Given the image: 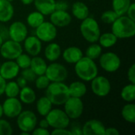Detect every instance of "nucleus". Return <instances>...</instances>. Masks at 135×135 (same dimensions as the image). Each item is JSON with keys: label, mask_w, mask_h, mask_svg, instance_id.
Listing matches in <instances>:
<instances>
[{"label": "nucleus", "mask_w": 135, "mask_h": 135, "mask_svg": "<svg viewBox=\"0 0 135 135\" xmlns=\"http://www.w3.org/2000/svg\"><path fill=\"white\" fill-rule=\"evenodd\" d=\"M99 64L104 71L114 73L120 68L121 59L116 53L108 51L100 55L99 57Z\"/></svg>", "instance_id": "7"}, {"label": "nucleus", "mask_w": 135, "mask_h": 135, "mask_svg": "<svg viewBox=\"0 0 135 135\" xmlns=\"http://www.w3.org/2000/svg\"><path fill=\"white\" fill-rule=\"evenodd\" d=\"M121 115L123 119L130 123H135V105L131 103H128L125 104L122 110H121Z\"/></svg>", "instance_id": "30"}, {"label": "nucleus", "mask_w": 135, "mask_h": 135, "mask_svg": "<svg viewBox=\"0 0 135 135\" xmlns=\"http://www.w3.org/2000/svg\"><path fill=\"white\" fill-rule=\"evenodd\" d=\"M44 21V15L37 10L29 13L26 18V22L28 25L32 28H37Z\"/></svg>", "instance_id": "29"}, {"label": "nucleus", "mask_w": 135, "mask_h": 135, "mask_svg": "<svg viewBox=\"0 0 135 135\" xmlns=\"http://www.w3.org/2000/svg\"><path fill=\"white\" fill-rule=\"evenodd\" d=\"M38 120L36 114L30 110L21 111L17 116V125L21 134H29L36 127Z\"/></svg>", "instance_id": "5"}, {"label": "nucleus", "mask_w": 135, "mask_h": 135, "mask_svg": "<svg viewBox=\"0 0 135 135\" xmlns=\"http://www.w3.org/2000/svg\"><path fill=\"white\" fill-rule=\"evenodd\" d=\"M23 52L21 43L12 40H6L2 42L0 47L1 56L7 60H15L16 58Z\"/></svg>", "instance_id": "11"}, {"label": "nucleus", "mask_w": 135, "mask_h": 135, "mask_svg": "<svg viewBox=\"0 0 135 135\" xmlns=\"http://www.w3.org/2000/svg\"><path fill=\"white\" fill-rule=\"evenodd\" d=\"M91 89L96 96L105 97L110 93L112 85L106 77L97 75L91 81Z\"/></svg>", "instance_id": "12"}, {"label": "nucleus", "mask_w": 135, "mask_h": 135, "mask_svg": "<svg viewBox=\"0 0 135 135\" xmlns=\"http://www.w3.org/2000/svg\"><path fill=\"white\" fill-rule=\"evenodd\" d=\"M61 55L62 56V59L66 62L69 64H75L84 56V53L78 47L71 46L66 47L62 52Z\"/></svg>", "instance_id": "19"}, {"label": "nucleus", "mask_w": 135, "mask_h": 135, "mask_svg": "<svg viewBox=\"0 0 135 135\" xmlns=\"http://www.w3.org/2000/svg\"><path fill=\"white\" fill-rule=\"evenodd\" d=\"M69 93L70 97L81 98L87 93V87L83 81H76L68 85Z\"/></svg>", "instance_id": "24"}, {"label": "nucleus", "mask_w": 135, "mask_h": 135, "mask_svg": "<svg viewBox=\"0 0 135 135\" xmlns=\"http://www.w3.org/2000/svg\"><path fill=\"white\" fill-rule=\"evenodd\" d=\"M20 68L15 60H7L1 63L0 68V75L6 80L9 81L13 80L17 77Z\"/></svg>", "instance_id": "15"}, {"label": "nucleus", "mask_w": 135, "mask_h": 135, "mask_svg": "<svg viewBox=\"0 0 135 135\" xmlns=\"http://www.w3.org/2000/svg\"><path fill=\"white\" fill-rule=\"evenodd\" d=\"M7 1H9V2H13V1H14V0H7Z\"/></svg>", "instance_id": "52"}, {"label": "nucleus", "mask_w": 135, "mask_h": 135, "mask_svg": "<svg viewBox=\"0 0 135 135\" xmlns=\"http://www.w3.org/2000/svg\"><path fill=\"white\" fill-rule=\"evenodd\" d=\"M24 49L30 56L39 55L42 50V42L36 36H28L23 41Z\"/></svg>", "instance_id": "18"}, {"label": "nucleus", "mask_w": 135, "mask_h": 135, "mask_svg": "<svg viewBox=\"0 0 135 135\" xmlns=\"http://www.w3.org/2000/svg\"><path fill=\"white\" fill-rule=\"evenodd\" d=\"M80 32L82 37L89 43H96L100 37V28L98 22L92 17H88L81 21L80 25Z\"/></svg>", "instance_id": "4"}, {"label": "nucleus", "mask_w": 135, "mask_h": 135, "mask_svg": "<svg viewBox=\"0 0 135 135\" xmlns=\"http://www.w3.org/2000/svg\"><path fill=\"white\" fill-rule=\"evenodd\" d=\"M118 17H119V15L113 9H111V10H106V11H104L101 14L100 19H101V21L104 23L108 24V25H112L115 21V19Z\"/></svg>", "instance_id": "36"}, {"label": "nucleus", "mask_w": 135, "mask_h": 135, "mask_svg": "<svg viewBox=\"0 0 135 135\" xmlns=\"http://www.w3.org/2000/svg\"><path fill=\"white\" fill-rule=\"evenodd\" d=\"M119 131L115 127H108L105 128L104 135H119Z\"/></svg>", "instance_id": "45"}, {"label": "nucleus", "mask_w": 135, "mask_h": 135, "mask_svg": "<svg viewBox=\"0 0 135 135\" xmlns=\"http://www.w3.org/2000/svg\"><path fill=\"white\" fill-rule=\"evenodd\" d=\"M90 1H93V0H90Z\"/></svg>", "instance_id": "55"}, {"label": "nucleus", "mask_w": 135, "mask_h": 135, "mask_svg": "<svg viewBox=\"0 0 135 135\" xmlns=\"http://www.w3.org/2000/svg\"><path fill=\"white\" fill-rule=\"evenodd\" d=\"M31 56L29 55H28L27 53H21L15 59V62H17V64L18 65L19 68L23 70V69H26L30 67V64H31Z\"/></svg>", "instance_id": "35"}, {"label": "nucleus", "mask_w": 135, "mask_h": 135, "mask_svg": "<svg viewBox=\"0 0 135 135\" xmlns=\"http://www.w3.org/2000/svg\"><path fill=\"white\" fill-rule=\"evenodd\" d=\"M69 8V4L66 1L59 0L55 1V10H67Z\"/></svg>", "instance_id": "42"}, {"label": "nucleus", "mask_w": 135, "mask_h": 135, "mask_svg": "<svg viewBox=\"0 0 135 135\" xmlns=\"http://www.w3.org/2000/svg\"><path fill=\"white\" fill-rule=\"evenodd\" d=\"M2 115H3V111H2V104H0V119L2 117Z\"/></svg>", "instance_id": "50"}, {"label": "nucleus", "mask_w": 135, "mask_h": 135, "mask_svg": "<svg viewBox=\"0 0 135 135\" xmlns=\"http://www.w3.org/2000/svg\"><path fill=\"white\" fill-rule=\"evenodd\" d=\"M49 16L50 21L57 28L66 27L72 21V17L67 10H55Z\"/></svg>", "instance_id": "17"}, {"label": "nucleus", "mask_w": 135, "mask_h": 135, "mask_svg": "<svg viewBox=\"0 0 135 135\" xmlns=\"http://www.w3.org/2000/svg\"><path fill=\"white\" fill-rule=\"evenodd\" d=\"M39 126H40V127L46 128V129H47V128L49 127L48 123H47V119H41V120L39 122Z\"/></svg>", "instance_id": "48"}, {"label": "nucleus", "mask_w": 135, "mask_h": 135, "mask_svg": "<svg viewBox=\"0 0 135 135\" xmlns=\"http://www.w3.org/2000/svg\"><path fill=\"white\" fill-rule=\"evenodd\" d=\"M0 68H1V62H0Z\"/></svg>", "instance_id": "54"}, {"label": "nucleus", "mask_w": 135, "mask_h": 135, "mask_svg": "<svg viewBox=\"0 0 135 135\" xmlns=\"http://www.w3.org/2000/svg\"><path fill=\"white\" fill-rule=\"evenodd\" d=\"M34 81H35V85H36V89H46L47 87L51 83L50 80L47 78V76L45 74L36 76Z\"/></svg>", "instance_id": "37"}, {"label": "nucleus", "mask_w": 135, "mask_h": 135, "mask_svg": "<svg viewBox=\"0 0 135 135\" xmlns=\"http://www.w3.org/2000/svg\"><path fill=\"white\" fill-rule=\"evenodd\" d=\"M20 89L21 88L15 81L9 80L6 83L4 94L6 96V97H18Z\"/></svg>", "instance_id": "34"}, {"label": "nucleus", "mask_w": 135, "mask_h": 135, "mask_svg": "<svg viewBox=\"0 0 135 135\" xmlns=\"http://www.w3.org/2000/svg\"><path fill=\"white\" fill-rule=\"evenodd\" d=\"M21 2L23 5L28 6V5H31L32 3H33L34 0H21Z\"/></svg>", "instance_id": "49"}, {"label": "nucleus", "mask_w": 135, "mask_h": 135, "mask_svg": "<svg viewBox=\"0 0 135 135\" xmlns=\"http://www.w3.org/2000/svg\"><path fill=\"white\" fill-rule=\"evenodd\" d=\"M127 16L129 17L131 19L135 21V4L134 2H131V4L130 5L127 13H126Z\"/></svg>", "instance_id": "44"}, {"label": "nucleus", "mask_w": 135, "mask_h": 135, "mask_svg": "<svg viewBox=\"0 0 135 135\" xmlns=\"http://www.w3.org/2000/svg\"><path fill=\"white\" fill-rule=\"evenodd\" d=\"M46 97L53 105H63L70 97L68 85L64 82H51L46 89Z\"/></svg>", "instance_id": "3"}, {"label": "nucleus", "mask_w": 135, "mask_h": 135, "mask_svg": "<svg viewBox=\"0 0 135 135\" xmlns=\"http://www.w3.org/2000/svg\"><path fill=\"white\" fill-rule=\"evenodd\" d=\"M99 44L104 47V48H109L113 47L115 44H116L118 41V38L111 32H104L103 34L100 35V37L98 39Z\"/></svg>", "instance_id": "28"}, {"label": "nucleus", "mask_w": 135, "mask_h": 135, "mask_svg": "<svg viewBox=\"0 0 135 135\" xmlns=\"http://www.w3.org/2000/svg\"><path fill=\"white\" fill-rule=\"evenodd\" d=\"M105 126L98 119H89L81 127L83 135H104Z\"/></svg>", "instance_id": "16"}, {"label": "nucleus", "mask_w": 135, "mask_h": 135, "mask_svg": "<svg viewBox=\"0 0 135 135\" xmlns=\"http://www.w3.org/2000/svg\"><path fill=\"white\" fill-rule=\"evenodd\" d=\"M2 106L3 115L9 119L17 118L22 111V103L17 97H7Z\"/></svg>", "instance_id": "13"}, {"label": "nucleus", "mask_w": 135, "mask_h": 135, "mask_svg": "<svg viewBox=\"0 0 135 135\" xmlns=\"http://www.w3.org/2000/svg\"><path fill=\"white\" fill-rule=\"evenodd\" d=\"M1 28H2V25H1V22H0V30H1Z\"/></svg>", "instance_id": "53"}, {"label": "nucleus", "mask_w": 135, "mask_h": 135, "mask_svg": "<svg viewBox=\"0 0 135 135\" xmlns=\"http://www.w3.org/2000/svg\"><path fill=\"white\" fill-rule=\"evenodd\" d=\"M14 14V8L11 2L0 0V22L6 23L9 21Z\"/></svg>", "instance_id": "20"}, {"label": "nucleus", "mask_w": 135, "mask_h": 135, "mask_svg": "<svg viewBox=\"0 0 135 135\" xmlns=\"http://www.w3.org/2000/svg\"><path fill=\"white\" fill-rule=\"evenodd\" d=\"M72 15L78 20L82 21L89 16V9L86 4L82 2H75L71 8Z\"/></svg>", "instance_id": "23"}, {"label": "nucleus", "mask_w": 135, "mask_h": 135, "mask_svg": "<svg viewBox=\"0 0 135 135\" xmlns=\"http://www.w3.org/2000/svg\"><path fill=\"white\" fill-rule=\"evenodd\" d=\"M16 82L17 83V85H19V87H20L21 89L23 88V87H25V86H26V85H27V83H28V81H27L22 76L18 77V78H17V80H16Z\"/></svg>", "instance_id": "46"}, {"label": "nucleus", "mask_w": 135, "mask_h": 135, "mask_svg": "<svg viewBox=\"0 0 135 135\" xmlns=\"http://www.w3.org/2000/svg\"><path fill=\"white\" fill-rule=\"evenodd\" d=\"M51 134L54 135H72L70 130L67 128H57L53 129V131L51 132Z\"/></svg>", "instance_id": "41"}, {"label": "nucleus", "mask_w": 135, "mask_h": 135, "mask_svg": "<svg viewBox=\"0 0 135 135\" xmlns=\"http://www.w3.org/2000/svg\"><path fill=\"white\" fill-rule=\"evenodd\" d=\"M102 50L103 47L99 44L96 43H92L86 49L85 53V56L96 60L97 59H99V57L100 56V55L102 54Z\"/></svg>", "instance_id": "33"}, {"label": "nucleus", "mask_w": 135, "mask_h": 135, "mask_svg": "<svg viewBox=\"0 0 135 135\" xmlns=\"http://www.w3.org/2000/svg\"><path fill=\"white\" fill-rule=\"evenodd\" d=\"M13 134V127L11 124L6 119H0V135H11Z\"/></svg>", "instance_id": "38"}, {"label": "nucleus", "mask_w": 135, "mask_h": 135, "mask_svg": "<svg viewBox=\"0 0 135 135\" xmlns=\"http://www.w3.org/2000/svg\"><path fill=\"white\" fill-rule=\"evenodd\" d=\"M112 32L118 39H128L134 36L135 21L126 15L119 16L112 24Z\"/></svg>", "instance_id": "1"}, {"label": "nucleus", "mask_w": 135, "mask_h": 135, "mask_svg": "<svg viewBox=\"0 0 135 135\" xmlns=\"http://www.w3.org/2000/svg\"><path fill=\"white\" fill-rule=\"evenodd\" d=\"M131 4V0H112V9L119 15H125L130 5Z\"/></svg>", "instance_id": "31"}, {"label": "nucleus", "mask_w": 135, "mask_h": 135, "mask_svg": "<svg viewBox=\"0 0 135 135\" xmlns=\"http://www.w3.org/2000/svg\"><path fill=\"white\" fill-rule=\"evenodd\" d=\"M120 97L127 103L134 102L135 100V84L130 83L125 85L120 92Z\"/></svg>", "instance_id": "32"}, {"label": "nucleus", "mask_w": 135, "mask_h": 135, "mask_svg": "<svg viewBox=\"0 0 135 135\" xmlns=\"http://www.w3.org/2000/svg\"><path fill=\"white\" fill-rule=\"evenodd\" d=\"M33 3L36 10L44 16L50 15L55 10V0H34Z\"/></svg>", "instance_id": "22"}, {"label": "nucleus", "mask_w": 135, "mask_h": 135, "mask_svg": "<svg viewBox=\"0 0 135 135\" xmlns=\"http://www.w3.org/2000/svg\"><path fill=\"white\" fill-rule=\"evenodd\" d=\"M47 62L43 58H41L38 55L33 56L32 58L30 68L35 73V74L36 76L44 74L46 69H47Z\"/></svg>", "instance_id": "26"}, {"label": "nucleus", "mask_w": 135, "mask_h": 135, "mask_svg": "<svg viewBox=\"0 0 135 135\" xmlns=\"http://www.w3.org/2000/svg\"><path fill=\"white\" fill-rule=\"evenodd\" d=\"M28 28L26 25L21 21H17L10 24L8 28V36L10 40L22 43L28 36Z\"/></svg>", "instance_id": "14"}, {"label": "nucleus", "mask_w": 135, "mask_h": 135, "mask_svg": "<svg viewBox=\"0 0 135 135\" xmlns=\"http://www.w3.org/2000/svg\"><path fill=\"white\" fill-rule=\"evenodd\" d=\"M4 41V40L2 39V37L0 36V47H1V45H2V42Z\"/></svg>", "instance_id": "51"}, {"label": "nucleus", "mask_w": 135, "mask_h": 135, "mask_svg": "<svg viewBox=\"0 0 135 135\" xmlns=\"http://www.w3.org/2000/svg\"><path fill=\"white\" fill-rule=\"evenodd\" d=\"M21 76L28 81V82H32L35 81L36 75L35 74V73L31 70L30 67L26 68V69H23L21 71Z\"/></svg>", "instance_id": "39"}, {"label": "nucleus", "mask_w": 135, "mask_h": 135, "mask_svg": "<svg viewBox=\"0 0 135 135\" xmlns=\"http://www.w3.org/2000/svg\"><path fill=\"white\" fill-rule=\"evenodd\" d=\"M35 36L41 42L50 43L57 36V27H55L51 21H44L35 28Z\"/></svg>", "instance_id": "10"}, {"label": "nucleus", "mask_w": 135, "mask_h": 135, "mask_svg": "<svg viewBox=\"0 0 135 135\" xmlns=\"http://www.w3.org/2000/svg\"><path fill=\"white\" fill-rule=\"evenodd\" d=\"M6 81L0 75V97L4 94V89L6 86Z\"/></svg>", "instance_id": "47"}, {"label": "nucleus", "mask_w": 135, "mask_h": 135, "mask_svg": "<svg viewBox=\"0 0 135 135\" xmlns=\"http://www.w3.org/2000/svg\"><path fill=\"white\" fill-rule=\"evenodd\" d=\"M52 103L45 96L38 99V100L36 101V108L40 115L45 117L48 114V112L52 109Z\"/></svg>", "instance_id": "27"}, {"label": "nucleus", "mask_w": 135, "mask_h": 135, "mask_svg": "<svg viewBox=\"0 0 135 135\" xmlns=\"http://www.w3.org/2000/svg\"><path fill=\"white\" fill-rule=\"evenodd\" d=\"M32 134L33 135H50L51 134V132L48 131V129H46V128H42V127H38V128H35L32 133Z\"/></svg>", "instance_id": "43"}, {"label": "nucleus", "mask_w": 135, "mask_h": 135, "mask_svg": "<svg viewBox=\"0 0 135 135\" xmlns=\"http://www.w3.org/2000/svg\"><path fill=\"white\" fill-rule=\"evenodd\" d=\"M76 75L83 81H91L98 75V67L95 60L83 56L74 64Z\"/></svg>", "instance_id": "2"}, {"label": "nucleus", "mask_w": 135, "mask_h": 135, "mask_svg": "<svg viewBox=\"0 0 135 135\" xmlns=\"http://www.w3.org/2000/svg\"><path fill=\"white\" fill-rule=\"evenodd\" d=\"M49 127L53 129L57 128H67L70 125V119L64 112L59 108L51 109L45 116Z\"/></svg>", "instance_id": "6"}, {"label": "nucleus", "mask_w": 135, "mask_h": 135, "mask_svg": "<svg viewBox=\"0 0 135 135\" xmlns=\"http://www.w3.org/2000/svg\"><path fill=\"white\" fill-rule=\"evenodd\" d=\"M62 55V49L59 44L50 42L44 49V56L50 62H56Z\"/></svg>", "instance_id": "21"}, {"label": "nucleus", "mask_w": 135, "mask_h": 135, "mask_svg": "<svg viewBox=\"0 0 135 135\" xmlns=\"http://www.w3.org/2000/svg\"><path fill=\"white\" fill-rule=\"evenodd\" d=\"M127 79L130 83L135 84V64L133 63L127 70Z\"/></svg>", "instance_id": "40"}, {"label": "nucleus", "mask_w": 135, "mask_h": 135, "mask_svg": "<svg viewBox=\"0 0 135 135\" xmlns=\"http://www.w3.org/2000/svg\"><path fill=\"white\" fill-rule=\"evenodd\" d=\"M44 74L51 82H64L68 77V70L64 65L52 62L47 65Z\"/></svg>", "instance_id": "8"}, {"label": "nucleus", "mask_w": 135, "mask_h": 135, "mask_svg": "<svg viewBox=\"0 0 135 135\" xmlns=\"http://www.w3.org/2000/svg\"><path fill=\"white\" fill-rule=\"evenodd\" d=\"M63 105L64 112L70 118V119H78L83 114L84 104L81 98L70 97Z\"/></svg>", "instance_id": "9"}, {"label": "nucleus", "mask_w": 135, "mask_h": 135, "mask_svg": "<svg viewBox=\"0 0 135 135\" xmlns=\"http://www.w3.org/2000/svg\"><path fill=\"white\" fill-rule=\"evenodd\" d=\"M18 97L21 102L25 104H32L36 100L35 91L31 87L27 85L20 89Z\"/></svg>", "instance_id": "25"}]
</instances>
